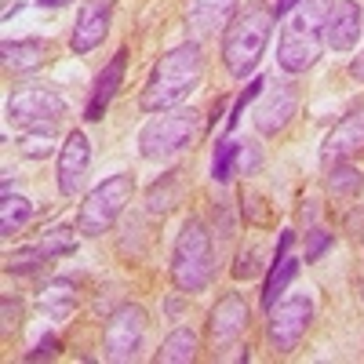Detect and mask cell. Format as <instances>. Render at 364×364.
Returning a JSON list of instances; mask_svg holds the SVG:
<instances>
[{
  "label": "cell",
  "instance_id": "obj_20",
  "mask_svg": "<svg viewBox=\"0 0 364 364\" xmlns=\"http://www.w3.org/2000/svg\"><path fill=\"white\" fill-rule=\"evenodd\" d=\"M193 357H197V331L193 328H175L161 343V353H157V360H164V364H186Z\"/></svg>",
  "mask_w": 364,
  "mask_h": 364
},
{
  "label": "cell",
  "instance_id": "obj_12",
  "mask_svg": "<svg viewBox=\"0 0 364 364\" xmlns=\"http://www.w3.org/2000/svg\"><path fill=\"white\" fill-rule=\"evenodd\" d=\"M295 106H299V91L295 84H277V87H269L262 102L255 106V128L262 135H277L288 128V120L295 117Z\"/></svg>",
  "mask_w": 364,
  "mask_h": 364
},
{
  "label": "cell",
  "instance_id": "obj_31",
  "mask_svg": "<svg viewBox=\"0 0 364 364\" xmlns=\"http://www.w3.org/2000/svg\"><path fill=\"white\" fill-rule=\"evenodd\" d=\"M55 346H58V339H55V336H48L44 343H37V350H29V353H26V360H41V357H55Z\"/></svg>",
  "mask_w": 364,
  "mask_h": 364
},
{
  "label": "cell",
  "instance_id": "obj_5",
  "mask_svg": "<svg viewBox=\"0 0 364 364\" xmlns=\"http://www.w3.org/2000/svg\"><path fill=\"white\" fill-rule=\"evenodd\" d=\"M132 193H135V178L132 175H109L102 186H95L84 197L80 215H77V230L84 237H102L120 219V211L132 204Z\"/></svg>",
  "mask_w": 364,
  "mask_h": 364
},
{
  "label": "cell",
  "instance_id": "obj_22",
  "mask_svg": "<svg viewBox=\"0 0 364 364\" xmlns=\"http://www.w3.org/2000/svg\"><path fill=\"white\" fill-rule=\"evenodd\" d=\"M295 273H299V259H288V255H284V259L273 262V269H269V281H266V288H262V306H266V310L277 306V295L291 284Z\"/></svg>",
  "mask_w": 364,
  "mask_h": 364
},
{
  "label": "cell",
  "instance_id": "obj_4",
  "mask_svg": "<svg viewBox=\"0 0 364 364\" xmlns=\"http://www.w3.org/2000/svg\"><path fill=\"white\" fill-rule=\"evenodd\" d=\"M215 277V252H211V233L204 230L200 219H186L175 240L171 255V281L178 291L197 295Z\"/></svg>",
  "mask_w": 364,
  "mask_h": 364
},
{
  "label": "cell",
  "instance_id": "obj_1",
  "mask_svg": "<svg viewBox=\"0 0 364 364\" xmlns=\"http://www.w3.org/2000/svg\"><path fill=\"white\" fill-rule=\"evenodd\" d=\"M204 77V51L197 41H186L171 48L168 55H161V63L149 73L146 87H142V99L139 106L146 113H164V109H175L182 99L193 95V87L200 84Z\"/></svg>",
  "mask_w": 364,
  "mask_h": 364
},
{
  "label": "cell",
  "instance_id": "obj_27",
  "mask_svg": "<svg viewBox=\"0 0 364 364\" xmlns=\"http://www.w3.org/2000/svg\"><path fill=\"white\" fill-rule=\"evenodd\" d=\"M328 245H331V233L310 230V233H306V262H317V259L328 252Z\"/></svg>",
  "mask_w": 364,
  "mask_h": 364
},
{
  "label": "cell",
  "instance_id": "obj_19",
  "mask_svg": "<svg viewBox=\"0 0 364 364\" xmlns=\"http://www.w3.org/2000/svg\"><path fill=\"white\" fill-rule=\"evenodd\" d=\"M0 55H4V66L15 70V73H26V70H37L44 58H48V41H4V48H0Z\"/></svg>",
  "mask_w": 364,
  "mask_h": 364
},
{
  "label": "cell",
  "instance_id": "obj_24",
  "mask_svg": "<svg viewBox=\"0 0 364 364\" xmlns=\"http://www.w3.org/2000/svg\"><path fill=\"white\" fill-rule=\"evenodd\" d=\"M364 186V175L353 164L336 161V168H328V193L331 197H357Z\"/></svg>",
  "mask_w": 364,
  "mask_h": 364
},
{
  "label": "cell",
  "instance_id": "obj_17",
  "mask_svg": "<svg viewBox=\"0 0 364 364\" xmlns=\"http://www.w3.org/2000/svg\"><path fill=\"white\" fill-rule=\"evenodd\" d=\"M237 0H186V22L197 37H215L219 29H230Z\"/></svg>",
  "mask_w": 364,
  "mask_h": 364
},
{
  "label": "cell",
  "instance_id": "obj_30",
  "mask_svg": "<svg viewBox=\"0 0 364 364\" xmlns=\"http://www.w3.org/2000/svg\"><path fill=\"white\" fill-rule=\"evenodd\" d=\"M259 252L255 248H248V252H240V259H237V266H233V277H240V281H245V277H255V273H259Z\"/></svg>",
  "mask_w": 364,
  "mask_h": 364
},
{
  "label": "cell",
  "instance_id": "obj_8",
  "mask_svg": "<svg viewBox=\"0 0 364 364\" xmlns=\"http://www.w3.org/2000/svg\"><path fill=\"white\" fill-rule=\"evenodd\" d=\"M310 321H314V302L306 295H291V299L277 302L269 310V324H266V336H269L273 350L291 353L302 343V336H306Z\"/></svg>",
  "mask_w": 364,
  "mask_h": 364
},
{
  "label": "cell",
  "instance_id": "obj_11",
  "mask_svg": "<svg viewBox=\"0 0 364 364\" xmlns=\"http://www.w3.org/2000/svg\"><path fill=\"white\" fill-rule=\"evenodd\" d=\"M73 252H77V237H73L70 230H48L37 245L18 248V252L8 259V269H11V273H29V269H37V266L48 262V259L73 255Z\"/></svg>",
  "mask_w": 364,
  "mask_h": 364
},
{
  "label": "cell",
  "instance_id": "obj_32",
  "mask_svg": "<svg viewBox=\"0 0 364 364\" xmlns=\"http://www.w3.org/2000/svg\"><path fill=\"white\" fill-rule=\"evenodd\" d=\"M266 4H269V11H273V18H281V15H288L295 4H299V0H266Z\"/></svg>",
  "mask_w": 364,
  "mask_h": 364
},
{
  "label": "cell",
  "instance_id": "obj_9",
  "mask_svg": "<svg viewBox=\"0 0 364 364\" xmlns=\"http://www.w3.org/2000/svg\"><path fill=\"white\" fill-rule=\"evenodd\" d=\"M142 339H146V310L135 306V302L120 306V310L106 321L102 346H106V357H109V360H135Z\"/></svg>",
  "mask_w": 364,
  "mask_h": 364
},
{
  "label": "cell",
  "instance_id": "obj_25",
  "mask_svg": "<svg viewBox=\"0 0 364 364\" xmlns=\"http://www.w3.org/2000/svg\"><path fill=\"white\" fill-rule=\"evenodd\" d=\"M237 149H240V142H230V139H223L215 146V157H211V178L215 182H230L233 164H237Z\"/></svg>",
  "mask_w": 364,
  "mask_h": 364
},
{
  "label": "cell",
  "instance_id": "obj_7",
  "mask_svg": "<svg viewBox=\"0 0 364 364\" xmlns=\"http://www.w3.org/2000/svg\"><path fill=\"white\" fill-rule=\"evenodd\" d=\"M197 135V113L193 109H164L161 117H154L149 124L139 132V154L146 161H161L171 157L178 149H186Z\"/></svg>",
  "mask_w": 364,
  "mask_h": 364
},
{
  "label": "cell",
  "instance_id": "obj_33",
  "mask_svg": "<svg viewBox=\"0 0 364 364\" xmlns=\"http://www.w3.org/2000/svg\"><path fill=\"white\" fill-rule=\"evenodd\" d=\"M11 317H18V306H11V299H4V328H11V324H15Z\"/></svg>",
  "mask_w": 364,
  "mask_h": 364
},
{
  "label": "cell",
  "instance_id": "obj_29",
  "mask_svg": "<svg viewBox=\"0 0 364 364\" xmlns=\"http://www.w3.org/2000/svg\"><path fill=\"white\" fill-rule=\"evenodd\" d=\"M237 161H240V171H245V175H255L259 164H262L259 146H255V142H245V149H237Z\"/></svg>",
  "mask_w": 364,
  "mask_h": 364
},
{
  "label": "cell",
  "instance_id": "obj_13",
  "mask_svg": "<svg viewBox=\"0 0 364 364\" xmlns=\"http://www.w3.org/2000/svg\"><path fill=\"white\" fill-rule=\"evenodd\" d=\"M248 306L245 299H240L237 291H226L215 306H211V317H208V331L211 339H215V346H226L233 339H240V331L248 328Z\"/></svg>",
  "mask_w": 364,
  "mask_h": 364
},
{
  "label": "cell",
  "instance_id": "obj_26",
  "mask_svg": "<svg viewBox=\"0 0 364 364\" xmlns=\"http://www.w3.org/2000/svg\"><path fill=\"white\" fill-rule=\"evenodd\" d=\"M171 190H175V171L164 175V190H161V182H157V186L149 190V197H146V204H149L154 215H164V211L171 208Z\"/></svg>",
  "mask_w": 364,
  "mask_h": 364
},
{
  "label": "cell",
  "instance_id": "obj_23",
  "mask_svg": "<svg viewBox=\"0 0 364 364\" xmlns=\"http://www.w3.org/2000/svg\"><path fill=\"white\" fill-rule=\"evenodd\" d=\"M29 215H33V204H29L26 197L4 193V200H0V233H4V237L18 233L29 223Z\"/></svg>",
  "mask_w": 364,
  "mask_h": 364
},
{
  "label": "cell",
  "instance_id": "obj_14",
  "mask_svg": "<svg viewBox=\"0 0 364 364\" xmlns=\"http://www.w3.org/2000/svg\"><path fill=\"white\" fill-rule=\"evenodd\" d=\"M87 164H91V142L84 132H73L66 142H63V154H58V190L66 197H73L80 190V182L87 175Z\"/></svg>",
  "mask_w": 364,
  "mask_h": 364
},
{
  "label": "cell",
  "instance_id": "obj_10",
  "mask_svg": "<svg viewBox=\"0 0 364 364\" xmlns=\"http://www.w3.org/2000/svg\"><path fill=\"white\" fill-rule=\"evenodd\" d=\"M109 18H113V0H84L77 11V22H73L70 48L77 55H87L91 48H99L102 37L109 33Z\"/></svg>",
  "mask_w": 364,
  "mask_h": 364
},
{
  "label": "cell",
  "instance_id": "obj_2",
  "mask_svg": "<svg viewBox=\"0 0 364 364\" xmlns=\"http://www.w3.org/2000/svg\"><path fill=\"white\" fill-rule=\"evenodd\" d=\"M331 11V0H299L281 29L277 63L288 73H306L324 48V22Z\"/></svg>",
  "mask_w": 364,
  "mask_h": 364
},
{
  "label": "cell",
  "instance_id": "obj_16",
  "mask_svg": "<svg viewBox=\"0 0 364 364\" xmlns=\"http://www.w3.org/2000/svg\"><path fill=\"white\" fill-rule=\"evenodd\" d=\"M360 37V4L357 0H336L324 22V44L331 51H350Z\"/></svg>",
  "mask_w": 364,
  "mask_h": 364
},
{
  "label": "cell",
  "instance_id": "obj_28",
  "mask_svg": "<svg viewBox=\"0 0 364 364\" xmlns=\"http://www.w3.org/2000/svg\"><path fill=\"white\" fill-rule=\"evenodd\" d=\"M259 87H262V80H252V84H248V91H240V99H237V102H233V109H230V132L240 124V113H245V109H248V102L259 95Z\"/></svg>",
  "mask_w": 364,
  "mask_h": 364
},
{
  "label": "cell",
  "instance_id": "obj_6",
  "mask_svg": "<svg viewBox=\"0 0 364 364\" xmlns=\"http://www.w3.org/2000/svg\"><path fill=\"white\" fill-rule=\"evenodd\" d=\"M63 117H66V99L51 87H22L8 99V120L26 135L51 139Z\"/></svg>",
  "mask_w": 364,
  "mask_h": 364
},
{
  "label": "cell",
  "instance_id": "obj_15",
  "mask_svg": "<svg viewBox=\"0 0 364 364\" xmlns=\"http://www.w3.org/2000/svg\"><path fill=\"white\" fill-rule=\"evenodd\" d=\"M353 154H364V109H353L350 117H343L336 128L328 132L324 149H321V161H346Z\"/></svg>",
  "mask_w": 364,
  "mask_h": 364
},
{
  "label": "cell",
  "instance_id": "obj_3",
  "mask_svg": "<svg viewBox=\"0 0 364 364\" xmlns=\"http://www.w3.org/2000/svg\"><path fill=\"white\" fill-rule=\"evenodd\" d=\"M269 33H273L269 4H255V8H248L245 15H237L230 22L226 37H223V63H226L230 77L240 80L259 66V58L269 44Z\"/></svg>",
  "mask_w": 364,
  "mask_h": 364
},
{
  "label": "cell",
  "instance_id": "obj_21",
  "mask_svg": "<svg viewBox=\"0 0 364 364\" xmlns=\"http://www.w3.org/2000/svg\"><path fill=\"white\" fill-rule=\"evenodd\" d=\"M37 302H41L44 314L63 321L73 310V302H77V288H73V281H51L48 288H41V299Z\"/></svg>",
  "mask_w": 364,
  "mask_h": 364
},
{
  "label": "cell",
  "instance_id": "obj_18",
  "mask_svg": "<svg viewBox=\"0 0 364 364\" xmlns=\"http://www.w3.org/2000/svg\"><path fill=\"white\" fill-rule=\"evenodd\" d=\"M124 66H128V48H120V51L109 58V66L99 73L95 87H91V99H87V109H84V117H87V120H102L106 106L113 102L120 80H124Z\"/></svg>",
  "mask_w": 364,
  "mask_h": 364
},
{
  "label": "cell",
  "instance_id": "obj_34",
  "mask_svg": "<svg viewBox=\"0 0 364 364\" xmlns=\"http://www.w3.org/2000/svg\"><path fill=\"white\" fill-rule=\"evenodd\" d=\"M350 73H353L357 80H364V55H360V58H353V66H350Z\"/></svg>",
  "mask_w": 364,
  "mask_h": 364
},
{
  "label": "cell",
  "instance_id": "obj_36",
  "mask_svg": "<svg viewBox=\"0 0 364 364\" xmlns=\"http://www.w3.org/2000/svg\"><path fill=\"white\" fill-rule=\"evenodd\" d=\"M360 291H364V284H360Z\"/></svg>",
  "mask_w": 364,
  "mask_h": 364
},
{
  "label": "cell",
  "instance_id": "obj_35",
  "mask_svg": "<svg viewBox=\"0 0 364 364\" xmlns=\"http://www.w3.org/2000/svg\"><path fill=\"white\" fill-rule=\"evenodd\" d=\"M41 8H63V4H70V0H37Z\"/></svg>",
  "mask_w": 364,
  "mask_h": 364
}]
</instances>
